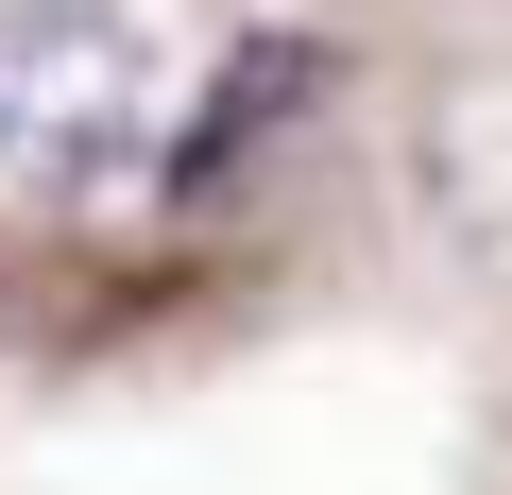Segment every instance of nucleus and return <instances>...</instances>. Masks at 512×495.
I'll use <instances>...</instances> for the list:
<instances>
[{
  "mask_svg": "<svg viewBox=\"0 0 512 495\" xmlns=\"http://www.w3.org/2000/svg\"><path fill=\"white\" fill-rule=\"evenodd\" d=\"M154 154V35L120 0H0V188L86 205Z\"/></svg>",
  "mask_w": 512,
  "mask_h": 495,
  "instance_id": "1",
  "label": "nucleus"
}]
</instances>
